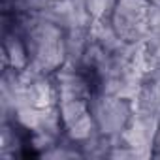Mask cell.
Returning a JSON list of instances; mask_svg holds the SVG:
<instances>
[{
    "instance_id": "cell-1",
    "label": "cell",
    "mask_w": 160,
    "mask_h": 160,
    "mask_svg": "<svg viewBox=\"0 0 160 160\" xmlns=\"http://www.w3.org/2000/svg\"><path fill=\"white\" fill-rule=\"evenodd\" d=\"M89 100H58V111L68 136L75 141H87L94 130V115L89 109Z\"/></svg>"
},
{
    "instance_id": "cell-2",
    "label": "cell",
    "mask_w": 160,
    "mask_h": 160,
    "mask_svg": "<svg viewBox=\"0 0 160 160\" xmlns=\"http://www.w3.org/2000/svg\"><path fill=\"white\" fill-rule=\"evenodd\" d=\"M130 100L117 98V96H104L98 106L94 108V121L100 128L102 134L106 136H115L122 134L126 124L132 119V109H130Z\"/></svg>"
},
{
    "instance_id": "cell-3",
    "label": "cell",
    "mask_w": 160,
    "mask_h": 160,
    "mask_svg": "<svg viewBox=\"0 0 160 160\" xmlns=\"http://www.w3.org/2000/svg\"><path fill=\"white\" fill-rule=\"evenodd\" d=\"M58 100H89V87L81 79V75H77L73 70L60 68L58 72Z\"/></svg>"
},
{
    "instance_id": "cell-4",
    "label": "cell",
    "mask_w": 160,
    "mask_h": 160,
    "mask_svg": "<svg viewBox=\"0 0 160 160\" xmlns=\"http://www.w3.org/2000/svg\"><path fill=\"white\" fill-rule=\"evenodd\" d=\"M4 57H6V60L10 62V66H12L15 72L27 70V64H28V53H27L25 43H23L17 36H8V38H6Z\"/></svg>"
},
{
    "instance_id": "cell-5",
    "label": "cell",
    "mask_w": 160,
    "mask_h": 160,
    "mask_svg": "<svg viewBox=\"0 0 160 160\" xmlns=\"http://www.w3.org/2000/svg\"><path fill=\"white\" fill-rule=\"evenodd\" d=\"M117 0H85V12L89 17L94 19H106L108 15L113 13Z\"/></svg>"
},
{
    "instance_id": "cell-6",
    "label": "cell",
    "mask_w": 160,
    "mask_h": 160,
    "mask_svg": "<svg viewBox=\"0 0 160 160\" xmlns=\"http://www.w3.org/2000/svg\"><path fill=\"white\" fill-rule=\"evenodd\" d=\"M154 145L160 149V122H158V132H156V139H154Z\"/></svg>"
},
{
    "instance_id": "cell-7",
    "label": "cell",
    "mask_w": 160,
    "mask_h": 160,
    "mask_svg": "<svg viewBox=\"0 0 160 160\" xmlns=\"http://www.w3.org/2000/svg\"><path fill=\"white\" fill-rule=\"evenodd\" d=\"M40 4H53V2H57V0H38Z\"/></svg>"
}]
</instances>
